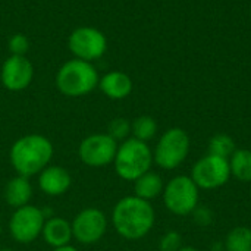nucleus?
Here are the masks:
<instances>
[{
  "label": "nucleus",
  "instance_id": "f257e3e1",
  "mask_svg": "<svg viewBox=\"0 0 251 251\" xmlns=\"http://www.w3.org/2000/svg\"><path fill=\"white\" fill-rule=\"evenodd\" d=\"M154 209L150 201L137 196L121 199L112 210V225L115 231L128 241L144 238L154 225Z\"/></svg>",
  "mask_w": 251,
  "mask_h": 251
},
{
  "label": "nucleus",
  "instance_id": "f03ea898",
  "mask_svg": "<svg viewBox=\"0 0 251 251\" xmlns=\"http://www.w3.org/2000/svg\"><path fill=\"white\" fill-rule=\"evenodd\" d=\"M53 144L41 134H28L18 138L9 151V160L18 175L34 176L47 168L53 159Z\"/></svg>",
  "mask_w": 251,
  "mask_h": 251
},
{
  "label": "nucleus",
  "instance_id": "7ed1b4c3",
  "mask_svg": "<svg viewBox=\"0 0 251 251\" xmlns=\"http://www.w3.org/2000/svg\"><path fill=\"white\" fill-rule=\"evenodd\" d=\"M99 74L91 62L71 59L56 74L57 90L68 97H82L99 87Z\"/></svg>",
  "mask_w": 251,
  "mask_h": 251
},
{
  "label": "nucleus",
  "instance_id": "20e7f679",
  "mask_svg": "<svg viewBox=\"0 0 251 251\" xmlns=\"http://www.w3.org/2000/svg\"><path fill=\"white\" fill-rule=\"evenodd\" d=\"M153 163V151L147 143L134 137L126 138L118 146V151L113 160L115 172L124 181H135L143 174L149 172Z\"/></svg>",
  "mask_w": 251,
  "mask_h": 251
},
{
  "label": "nucleus",
  "instance_id": "39448f33",
  "mask_svg": "<svg viewBox=\"0 0 251 251\" xmlns=\"http://www.w3.org/2000/svg\"><path fill=\"white\" fill-rule=\"evenodd\" d=\"M163 203L166 209L176 216L191 215L199 206V187L191 176L178 175L163 188Z\"/></svg>",
  "mask_w": 251,
  "mask_h": 251
},
{
  "label": "nucleus",
  "instance_id": "423d86ee",
  "mask_svg": "<svg viewBox=\"0 0 251 251\" xmlns=\"http://www.w3.org/2000/svg\"><path fill=\"white\" fill-rule=\"evenodd\" d=\"M190 151V137L181 128H171L159 138L153 162L162 169L171 171L178 168L188 156Z\"/></svg>",
  "mask_w": 251,
  "mask_h": 251
},
{
  "label": "nucleus",
  "instance_id": "0eeeda50",
  "mask_svg": "<svg viewBox=\"0 0 251 251\" xmlns=\"http://www.w3.org/2000/svg\"><path fill=\"white\" fill-rule=\"evenodd\" d=\"M46 219L47 216L43 209L32 204H25L15 209L12 213L9 221V232L16 243L31 244L41 235Z\"/></svg>",
  "mask_w": 251,
  "mask_h": 251
},
{
  "label": "nucleus",
  "instance_id": "6e6552de",
  "mask_svg": "<svg viewBox=\"0 0 251 251\" xmlns=\"http://www.w3.org/2000/svg\"><path fill=\"white\" fill-rule=\"evenodd\" d=\"M68 47L75 56L85 62L100 59L107 50V40L104 34L93 26H79L74 29L68 40Z\"/></svg>",
  "mask_w": 251,
  "mask_h": 251
},
{
  "label": "nucleus",
  "instance_id": "1a4fd4ad",
  "mask_svg": "<svg viewBox=\"0 0 251 251\" xmlns=\"http://www.w3.org/2000/svg\"><path fill=\"white\" fill-rule=\"evenodd\" d=\"M118 151V141L109 134H91L78 146L79 160L90 168H103L113 163Z\"/></svg>",
  "mask_w": 251,
  "mask_h": 251
},
{
  "label": "nucleus",
  "instance_id": "9d476101",
  "mask_svg": "<svg viewBox=\"0 0 251 251\" xmlns=\"http://www.w3.org/2000/svg\"><path fill=\"white\" fill-rule=\"evenodd\" d=\"M190 176L199 188L216 190L229 181V160L213 154H207L196 162Z\"/></svg>",
  "mask_w": 251,
  "mask_h": 251
},
{
  "label": "nucleus",
  "instance_id": "9b49d317",
  "mask_svg": "<svg viewBox=\"0 0 251 251\" xmlns=\"http://www.w3.org/2000/svg\"><path fill=\"white\" fill-rule=\"evenodd\" d=\"M72 235L81 244L91 246L99 243L107 231L106 215L96 207L82 209L72 221Z\"/></svg>",
  "mask_w": 251,
  "mask_h": 251
},
{
  "label": "nucleus",
  "instance_id": "f8f14e48",
  "mask_svg": "<svg viewBox=\"0 0 251 251\" xmlns=\"http://www.w3.org/2000/svg\"><path fill=\"white\" fill-rule=\"evenodd\" d=\"M34 78V66L25 56L7 57L0 71V79L6 90L22 91L25 90Z\"/></svg>",
  "mask_w": 251,
  "mask_h": 251
},
{
  "label": "nucleus",
  "instance_id": "ddd939ff",
  "mask_svg": "<svg viewBox=\"0 0 251 251\" xmlns=\"http://www.w3.org/2000/svg\"><path fill=\"white\" fill-rule=\"evenodd\" d=\"M72 185V176L63 166L49 165L38 174V188L49 197H59L68 193Z\"/></svg>",
  "mask_w": 251,
  "mask_h": 251
},
{
  "label": "nucleus",
  "instance_id": "4468645a",
  "mask_svg": "<svg viewBox=\"0 0 251 251\" xmlns=\"http://www.w3.org/2000/svg\"><path fill=\"white\" fill-rule=\"evenodd\" d=\"M41 237L46 244H49L51 249H59L69 246L72 235V225L63 218L51 216L47 218L41 231Z\"/></svg>",
  "mask_w": 251,
  "mask_h": 251
},
{
  "label": "nucleus",
  "instance_id": "2eb2a0df",
  "mask_svg": "<svg viewBox=\"0 0 251 251\" xmlns=\"http://www.w3.org/2000/svg\"><path fill=\"white\" fill-rule=\"evenodd\" d=\"M99 88L112 100H122L132 91V79L121 71H112L99 79Z\"/></svg>",
  "mask_w": 251,
  "mask_h": 251
},
{
  "label": "nucleus",
  "instance_id": "dca6fc26",
  "mask_svg": "<svg viewBox=\"0 0 251 251\" xmlns=\"http://www.w3.org/2000/svg\"><path fill=\"white\" fill-rule=\"evenodd\" d=\"M31 197H32V185L29 182V178L16 175L6 182L4 201L7 203V206L13 209H19L25 204H29Z\"/></svg>",
  "mask_w": 251,
  "mask_h": 251
},
{
  "label": "nucleus",
  "instance_id": "f3484780",
  "mask_svg": "<svg viewBox=\"0 0 251 251\" xmlns=\"http://www.w3.org/2000/svg\"><path fill=\"white\" fill-rule=\"evenodd\" d=\"M163 179L157 172L149 171L134 181V196L143 200H153L163 193Z\"/></svg>",
  "mask_w": 251,
  "mask_h": 251
},
{
  "label": "nucleus",
  "instance_id": "a211bd4d",
  "mask_svg": "<svg viewBox=\"0 0 251 251\" xmlns=\"http://www.w3.org/2000/svg\"><path fill=\"white\" fill-rule=\"evenodd\" d=\"M231 175L241 182H251V151L241 149L235 150L229 157Z\"/></svg>",
  "mask_w": 251,
  "mask_h": 251
},
{
  "label": "nucleus",
  "instance_id": "6ab92c4d",
  "mask_svg": "<svg viewBox=\"0 0 251 251\" xmlns=\"http://www.w3.org/2000/svg\"><path fill=\"white\" fill-rule=\"evenodd\" d=\"M226 251H250L251 250V229L247 226L234 228L225 238Z\"/></svg>",
  "mask_w": 251,
  "mask_h": 251
},
{
  "label": "nucleus",
  "instance_id": "aec40b11",
  "mask_svg": "<svg viewBox=\"0 0 251 251\" xmlns=\"http://www.w3.org/2000/svg\"><path fill=\"white\" fill-rule=\"evenodd\" d=\"M131 134L134 138L147 143L157 134V122L147 115L138 116L131 122Z\"/></svg>",
  "mask_w": 251,
  "mask_h": 251
},
{
  "label": "nucleus",
  "instance_id": "412c9836",
  "mask_svg": "<svg viewBox=\"0 0 251 251\" xmlns=\"http://www.w3.org/2000/svg\"><path fill=\"white\" fill-rule=\"evenodd\" d=\"M235 151V141L228 134H215L209 141V154L228 159Z\"/></svg>",
  "mask_w": 251,
  "mask_h": 251
},
{
  "label": "nucleus",
  "instance_id": "4be33fe9",
  "mask_svg": "<svg viewBox=\"0 0 251 251\" xmlns=\"http://www.w3.org/2000/svg\"><path fill=\"white\" fill-rule=\"evenodd\" d=\"M107 134L116 141H125L131 134V122L125 118H115L109 124Z\"/></svg>",
  "mask_w": 251,
  "mask_h": 251
},
{
  "label": "nucleus",
  "instance_id": "5701e85b",
  "mask_svg": "<svg viewBox=\"0 0 251 251\" xmlns=\"http://www.w3.org/2000/svg\"><path fill=\"white\" fill-rule=\"evenodd\" d=\"M182 247V237L176 231L166 232L159 241V251H178Z\"/></svg>",
  "mask_w": 251,
  "mask_h": 251
},
{
  "label": "nucleus",
  "instance_id": "b1692460",
  "mask_svg": "<svg viewBox=\"0 0 251 251\" xmlns=\"http://www.w3.org/2000/svg\"><path fill=\"white\" fill-rule=\"evenodd\" d=\"M7 46H9V51L13 56H25L28 49H29V41L24 34L18 32V34H13L9 38Z\"/></svg>",
  "mask_w": 251,
  "mask_h": 251
},
{
  "label": "nucleus",
  "instance_id": "393cba45",
  "mask_svg": "<svg viewBox=\"0 0 251 251\" xmlns=\"http://www.w3.org/2000/svg\"><path fill=\"white\" fill-rule=\"evenodd\" d=\"M193 219L194 222L199 225V226H209L212 222H213V213L209 207H201V206H197L194 210H193Z\"/></svg>",
  "mask_w": 251,
  "mask_h": 251
},
{
  "label": "nucleus",
  "instance_id": "a878e982",
  "mask_svg": "<svg viewBox=\"0 0 251 251\" xmlns=\"http://www.w3.org/2000/svg\"><path fill=\"white\" fill-rule=\"evenodd\" d=\"M53 251H78L75 247H72L71 244L69 246H65V247H59V249H53Z\"/></svg>",
  "mask_w": 251,
  "mask_h": 251
},
{
  "label": "nucleus",
  "instance_id": "bb28decb",
  "mask_svg": "<svg viewBox=\"0 0 251 251\" xmlns=\"http://www.w3.org/2000/svg\"><path fill=\"white\" fill-rule=\"evenodd\" d=\"M178 251H200V250H197V249H194V247H181Z\"/></svg>",
  "mask_w": 251,
  "mask_h": 251
},
{
  "label": "nucleus",
  "instance_id": "cd10ccee",
  "mask_svg": "<svg viewBox=\"0 0 251 251\" xmlns=\"http://www.w3.org/2000/svg\"><path fill=\"white\" fill-rule=\"evenodd\" d=\"M0 251H15V250H12V249H3V250H0Z\"/></svg>",
  "mask_w": 251,
  "mask_h": 251
},
{
  "label": "nucleus",
  "instance_id": "c85d7f7f",
  "mask_svg": "<svg viewBox=\"0 0 251 251\" xmlns=\"http://www.w3.org/2000/svg\"><path fill=\"white\" fill-rule=\"evenodd\" d=\"M0 234H1V224H0Z\"/></svg>",
  "mask_w": 251,
  "mask_h": 251
},
{
  "label": "nucleus",
  "instance_id": "c756f323",
  "mask_svg": "<svg viewBox=\"0 0 251 251\" xmlns=\"http://www.w3.org/2000/svg\"><path fill=\"white\" fill-rule=\"evenodd\" d=\"M250 251H251V250H250Z\"/></svg>",
  "mask_w": 251,
  "mask_h": 251
}]
</instances>
